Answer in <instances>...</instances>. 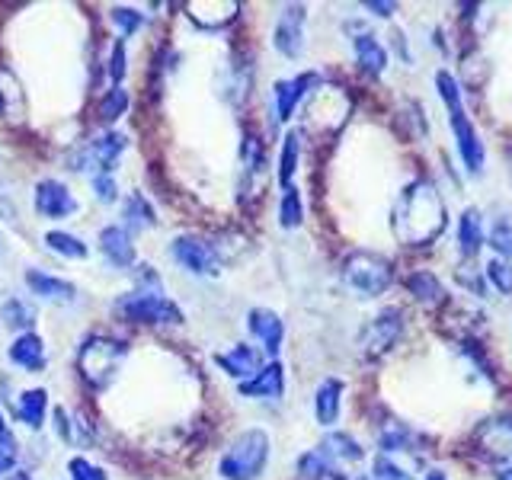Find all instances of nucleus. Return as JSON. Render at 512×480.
Wrapping results in <instances>:
<instances>
[{"instance_id": "20e7f679", "label": "nucleus", "mask_w": 512, "mask_h": 480, "mask_svg": "<svg viewBox=\"0 0 512 480\" xmlns=\"http://www.w3.org/2000/svg\"><path fill=\"white\" fill-rule=\"evenodd\" d=\"M128 356V346L116 336H90L77 352V368L93 391H106L119 375V365Z\"/></svg>"}, {"instance_id": "6e6552de", "label": "nucleus", "mask_w": 512, "mask_h": 480, "mask_svg": "<svg viewBox=\"0 0 512 480\" xmlns=\"http://www.w3.org/2000/svg\"><path fill=\"white\" fill-rule=\"evenodd\" d=\"M170 256L192 276H218L221 272V253L215 244H208L199 234H180L170 244Z\"/></svg>"}, {"instance_id": "c85d7f7f", "label": "nucleus", "mask_w": 512, "mask_h": 480, "mask_svg": "<svg viewBox=\"0 0 512 480\" xmlns=\"http://www.w3.org/2000/svg\"><path fill=\"white\" fill-rule=\"evenodd\" d=\"M45 410H48V391L45 388H32L20 397L16 404V416L29 426V429H42L45 423Z\"/></svg>"}, {"instance_id": "a211bd4d", "label": "nucleus", "mask_w": 512, "mask_h": 480, "mask_svg": "<svg viewBox=\"0 0 512 480\" xmlns=\"http://www.w3.org/2000/svg\"><path fill=\"white\" fill-rule=\"evenodd\" d=\"M352 55H356L359 71L368 77H381L384 68H388V48L378 42V36H372V32H365V29H359L356 36H352Z\"/></svg>"}, {"instance_id": "f257e3e1", "label": "nucleus", "mask_w": 512, "mask_h": 480, "mask_svg": "<svg viewBox=\"0 0 512 480\" xmlns=\"http://www.w3.org/2000/svg\"><path fill=\"white\" fill-rule=\"evenodd\" d=\"M445 228H448V208L445 199L439 196V189L426 180L404 186L391 212V231L400 244L429 247L445 234Z\"/></svg>"}, {"instance_id": "5701e85b", "label": "nucleus", "mask_w": 512, "mask_h": 480, "mask_svg": "<svg viewBox=\"0 0 512 480\" xmlns=\"http://www.w3.org/2000/svg\"><path fill=\"white\" fill-rule=\"evenodd\" d=\"M343 391L346 384L340 378H324L317 384V394H314V416L320 426H336L340 420V410H343Z\"/></svg>"}, {"instance_id": "9d476101", "label": "nucleus", "mask_w": 512, "mask_h": 480, "mask_svg": "<svg viewBox=\"0 0 512 480\" xmlns=\"http://www.w3.org/2000/svg\"><path fill=\"white\" fill-rule=\"evenodd\" d=\"M474 442H477L480 452L496 464V468L512 461V413L490 416V420L480 423Z\"/></svg>"}, {"instance_id": "f8f14e48", "label": "nucleus", "mask_w": 512, "mask_h": 480, "mask_svg": "<svg viewBox=\"0 0 512 480\" xmlns=\"http://www.w3.org/2000/svg\"><path fill=\"white\" fill-rule=\"evenodd\" d=\"M304 23H308V10H304L301 4H288L279 13L276 29H272V45H276L279 55L301 58V52H304Z\"/></svg>"}, {"instance_id": "ddd939ff", "label": "nucleus", "mask_w": 512, "mask_h": 480, "mask_svg": "<svg viewBox=\"0 0 512 480\" xmlns=\"http://www.w3.org/2000/svg\"><path fill=\"white\" fill-rule=\"evenodd\" d=\"M320 87V74L314 71H304L298 77H288V80H276V87H272V100H276V122H288L292 119V112L298 109V103L304 96H311L314 90Z\"/></svg>"}, {"instance_id": "c756f323", "label": "nucleus", "mask_w": 512, "mask_h": 480, "mask_svg": "<svg viewBox=\"0 0 512 480\" xmlns=\"http://www.w3.org/2000/svg\"><path fill=\"white\" fill-rule=\"evenodd\" d=\"M20 112H23L20 80H16L10 71L0 68V116H4V119H20Z\"/></svg>"}, {"instance_id": "0eeeda50", "label": "nucleus", "mask_w": 512, "mask_h": 480, "mask_svg": "<svg viewBox=\"0 0 512 480\" xmlns=\"http://www.w3.org/2000/svg\"><path fill=\"white\" fill-rule=\"evenodd\" d=\"M349 116V100L340 87H324L320 84L308 106H304V128H314V132H324V135H333L336 128H340Z\"/></svg>"}, {"instance_id": "de8ad7c7", "label": "nucleus", "mask_w": 512, "mask_h": 480, "mask_svg": "<svg viewBox=\"0 0 512 480\" xmlns=\"http://www.w3.org/2000/svg\"><path fill=\"white\" fill-rule=\"evenodd\" d=\"M496 480H512V461H506V464L496 468Z\"/></svg>"}, {"instance_id": "dca6fc26", "label": "nucleus", "mask_w": 512, "mask_h": 480, "mask_svg": "<svg viewBox=\"0 0 512 480\" xmlns=\"http://www.w3.org/2000/svg\"><path fill=\"white\" fill-rule=\"evenodd\" d=\"M100 253L103 260L112 266V269H128L135 266V244H132V234H128L122 224H109V228L100 231Z\"/></svg>"}, {"instance_id": "c03bdc74", "label": "nucleus", "mask_w": 512, "mask_h": 480, "mask_svg": "<svg viewBox=\"0 0 512 480\" xmlns=\"http://www.w3.org/2000/svg\"><path fill=\"white\" fill-rule=\"evenodd\" d=\"M55 423H58V436L64 442H71V420H68V413H64L61 407L55 410Z\"/></svg>"}, {"instance_id": "9b49d317", "label": "nucleus", "mask_w": 512, "mask_h": 480, "mask_svg": "<svg viewBox=\"0 0 512 480\" xmlns=\"http://www.w3.org/2000/svg\"><path fill=\"white\" fill-rule=\"evenodd\" d=\"M125 144H128L125 135H119V132H106V135H100V138H93V141L87 144V148L71 160V164H74V170L96 167V173H112V170H116V164H119L122 151H125Z\"/></svg>"}, {"instance_id": "ea45409f", "label": "nucleus", "mask_w": 512, "mask_h": 480, "mask_svg": "<svg viewBox=\"0 0 512 480\" xmlns=\"http://www.w3.org/2000/svg\"><path fill=\"white\" fill-rule=\"evenodd\" d=\"M112 23H116V29L122 32V36H132L135 29H141L144 23V16L132 7H116L112 10Z\"/></svg>"}, {"instance_id": "b1692460", "label": "nucleus", "mask_w": 512, "mask_h": 480, "mask_svg": "<svg viewBox=\"0 0 512 480\" xmlns=\"http://www.w3.org/2000/svg\"><path fill=\"white\" fill-rule=\"evenodd\" d=\"M26 285L45 301H55V304H74L77 301V285L64 282L52 272H42V269H29L26 272Z\"/></svg>"}, {"instance_id": "4468645a", "label": "nucleus", "mask_w": 512, "mask_h": 480, "mask_svg": "<svg viewBox=\"0 0 512 480\" xmlns=\"http://www.w3.org/2000/svg\"><path fill=\"white\" fill-rule=\"evenodd\" d=\"M77 199H74V192L58 183V180H42L36 183V212L48 221H64V218H71L77 215Z\"/></svg>"}, {"instance_id": "f704fd0d", "label": "nucleus", "mask_w": 512, "mask_h": 480, "mask_svg": "<svg viewBox=\"0 0 512 480\" xmlns=\"http://www.w3.org/2000/svg\"><path fill=\"white\" fill-rule=\"evenodd\" d=\"M484 279L496 288L500 295L512 298V260H500V256H493L484 266Z\"/></svg>"}, {"instance_id": "393cba45", "label": "nucleus", "mask_w": 512, "mask_h": 480, "mask_svg": "<svg viewBox=\"0 0 512 480\" xmlns=\"http://www.w3.org/2000/svg\"><path fill=\"white\" fill-rule=\"evenodd\" d=\"M7 356H10L13 365L26 368V372H32V375L42 372V368H45V343H42V336H36V333L16 336Z\"/></svg>"}, {"instance_id": "cd10ccee", "label": "nucleus", "mask_w": 512, "mask_h": 480, "mask_svg": "<svg viewBox=\"0 0 512 480\" xmlns=\"http://www.w3.org/2000/svg\"><path fill=\"white\" fill-rule=\"evenodd\" d=\"M154 224H157V215L148 205V199H144L141 192H132L122 205V228L132 234V231H151Z\"/></svg>"}, {"instance_id": "09e8293b", "label": "nucleus", "mask_w": 512, "mask_h": 480, "mask_svg": "<svg viewBox=\"0 0 512 480\" xmlns=\"http://www.w3.org/2000/svg\"><path fill=\"white\" fill-rule=\"evenodd\" d=\"M4 480H32V477H29L26 471H10V474H7Z\"/></svg>"}, {"instance_id": "f3484780", "label": "nucleus", "mask_w": 512, "mask_h": 480, "mask_svg": "<svg viewBox=\"0 0 512 480\" xmlns=\"http://www.w3.org/2000/svg\"><path fill=\"white\" fill-rule=\"evenodd\" d=\"M317 452L324 455L327 461H333L340 471H346V468H352V464H362L365 461V448L359 445V439L349 436V432H336V429L327 432L324 442L317 445Z\"/></svg>"}, {"instance_id": "58836bf2", "label": "nucleus", "mask_w": 512, "mask_h": 480, "mask_svg": "<svg viewBox=\"0 0 512 480\" xmlns=\"http://www.w3.org/2000/svg\"><path fill=\"white\" fill-rule=\"evenodd\" d=\"M68 471H71V480H109L100 464H93L87 458H71Z\"/></svg>"}, {"instance_id": "aec40b11", "label": "nucleus", "mask_w": 512, "mask_h": 480, "mask_svg": "<svg viewBox=\"0 0 512 480\" xmlns=\"http://www.w3.org/2000/svg\"><path fill=\"white\" fill-rule=\"evenodd\" d=\"M240 394L244 397H263V400H279L285 394V368L282 362H266L250 381H240Z\"/></svg>"}, {"instance_id": "bb28decb", "label": "nucleus", "mask_w": 512, "mask_h": 480, "mask_svg": "<svg viewBox=\"0 0 512 480\" xmlns=\"http://www.w3.org/2000/svg\"><path fill=\"white\" fill-rule=\"evenodd\" d=\"M189 20L199 29H218L224 23H231L240 4H218V0H199V4H186Z\"/></svg>"}, {"instance_id": "a19ab883", "label": "nucleus", "mask_w": 512, "mask_h": 480, "mask_svg": "<svg viewBox=\"0 0 512 480\" xmlns=\"http://www.w3.org/2000/svg\"><path fill=\"white\" fill-rule=\"evenodd\" d=\"M93 192H96V199L106 205L119 199V186L112 180V173H93Z\"/></svg>"}, {"instance_id": "8fccbe9b", "label": "nucleus", "mask_w": 512, "mask_h": 480, "mask_svg": "<svg viewBox=\"0 0 512 480\" xmlns=\"http://www.w3.org/2000/svg\"><path fill=\"white\" fill-rule=\"evenodd\" d=\"M426 480H448V477H445V471H429Z\"/></svg>"}, {"instance_id": "1a4fd4ad", "label": "nucleus", "mask_w": 512, "mask_h": 480, "mask_svg": "<svg viewBox=\"0 0 512 480\" xmlns=\"http://www.w3.org/2000/svg\"><path fill=\"white\" fill-rule=\"evenodd\" d=\"M404 333V311L400 308H384L381 314H375L359 333V346L365 356H384Z\"/></svg>"}, {"instance_id": "7c9ffc66", "label": "nucleus", "mask_w": 512, "mask_h": 480, "mask_svg": "<svg viewBox=\"0 0 512 480\" xmlns=\"http://www.w3.org/2000/svg\"><path fill=\"white\" fill-rule=\"evenodd\" d=\"M298 160H301V135L298 132H288L282 141V154H279V186L288 189L295 180V170H298Z\"/></svg>"}, {"instance_id": "72a5a7b5", "label": "nucleus", "mask_w": 512, "mask_h": 480, "mask_svg": "<svg viewBox=\"0 0 512 480\" xmlns=\"http://www.w3.org/2000/svg\"><path fill=\"white\" fill-rule=\"evenodd\" d=\"M304 221V202H301V192L295 186L282 189V202H279V224L285 231L298 228Z\"/></svg>"}, {"instance_id": "423d86ee", "label": "nucleus", "mask_w": 512, "mask_h": 480, "mask_svg": "<svg viewBox=\"0 0 512 480\" xmlns=\"http://www.w3.org/2000/svg\"><path fill=\"white\" fill-rule=\"evenodd\" d=\"M122 320L128 324H148V327H167V324H183V311L176 308L164 292H148V288H135L112 304Z\"/></svg>"}, {"instance_id": "7ed1b4c3", "label": "nucleus", "mask_w": 512, "mask_h": 480, "mask_svg": "<svg viewBox=\"0 0 512 480\" xmlns=\"http://www.w3.org/2000/svg\"><path fill=\"white\" fill-rule=\"evenodd\" d=\"M394 282V263L375 250H352L343 260V285L356 298H378Z\"/></svg>"}, {"instance_id": "79ce46f5", "label": "nucleus", "mask_w": 512, "mask_h": 480, "mask_svg": "<svg viewBox=\"0 0 512 480\" xmlns=\"http://www.w3.org/2000/svg\"><path fill=\"white\" fill-rule=\"evenodd\" d=\"M109 77L112 84L122 87V77H125V42L119 39L116 45H112V58H109Z\"/></svg>"}, {"instance_id": "6ab92c4d", "label": "nucleus", "mask_w": 512, "mask_h": 480, "mask_svg": "<svg viewBox=\"0 0 512 480\" xmlns=\"http://www.w3.org/2000/svg\"><path fill=\"white\" fill-rule=\"evenodd\" d=\"M407 292L413 295L416 304H423V308H445L448 301V288L442 285V279L436 276V272H429V269H416L407 276Z\"/></svg>"}, {"instance_id": "3c124183", "label": "nucleus", "mask_w": 512, "mask_h": 480, "mask_svg": "<svg viewBox=\"0 0 512 480\" xmlns=\"http://www.w3.org/2000/svg\"><path fill=\"white\" fill-rule=\"evenodd\" d=\"M4 250H7V244H4V234H0V256H4Z\"/></svg>"}, {"instance_id": "e433bc0d", "label": "nucleus", "mask_w": 512, "mask_h": 480, "mask_svg": "<svg viewBox=\"0 0 512 480\" xmlns=\"http://www.w3.org/2000/svg\"><path fill=\"white\" fill-rule=\"evenodd\" d=\"M125 109H128V90L112 87L100 100V119L103 122H116L119 116H125Z\"/></svg>"}, {"instance_id": "2eb2a0df", "label": "nucleus", "mask_w": 512, "mask_h": 480, "mask_svg": "<svg viewBox=\"0 0 512 480\" xmlns=\"http://www.w3.org/2000/svg\"><path fill=\"white\" fill-rule=\"evenodd\" d=\"M247 327L250 333L256 336V340L263 343L266 349V356L269 359H276L279 356V349H282V340H285V324H282V317L276 311H269V308H253L247 314Z\"/></svg>"}, {"instance_id": "412c9836", "label": "nucleus", "mask_w": 512, "mask_h": 480, "mask_svg": "<svg viewBox=\"0 0 512 480\" xmlns=\"http://www.w3.org/2000/svg\"><path fill=\"white\" fill-rule=\"evenodd\" d=\"M455 237H458V253L461 260H474V256L480 253V247H484L487 240V231H484V218H480V208H464V212L458 215V228H455Z\"/></svg>"}, {"instance_id": "4be33fe9", "label": "nucleus", "mask_w": 512, "mask_h": 480, "mask_svg": "<svg viewBox=\"0 0 512 480\" xmlns=\"http://www.w3.org/2000/svg\"><path fill=\"white\" fill-rule=\"evenodd\" d=\"M215 365L221 368V372H228L231 378H237V381H250L263 368V356L253 346L237 343L231 352H218Z\"/></svg>"}, {"instance_id": "37998d69", "label": "nucleus", "mask_w": 512, "mask_h": 480, "mask_svg": "<svg viewBox=\"0 0 512 480\" xmlns=\"http://www.w3.org/2000/svg\"><path fill=\"white\" fill-rule=\"evenodd\" d=\"M13 432H10V426H7V420H4V410H0V452H10L13 455Z\"/></svg>"}, {"instance_id": "473e14b6", "label": "nucleus", "mask_w": 512, "mask_h": 480, "mask_svg": "<svg viewBox=\"0 0 512 480\" xmlns=\"http://www.w3.org/2000/svg\"><path fill=\"white\" fill-rule=\"evenodd\" d=\"M45 247L52 253H58V256H64V260H87V253H90L84 240L68 234V231H48L45 234Z\"/></svg>"}, {"instance_id": "39448f33", "label": "nucleus", "mask_w": 512, "mask_h": 480, "mask_svg": "<svg viewBox=\"0 0 512 480\" xmlns=\"http://www.w3.org/2000/svg\"><path fill=\"white\" fill-rule=\"evenodd\" d=\"M266 464H269V436L263 429H247L221 455L218 474L224 480H260Z\"/></svg>"}, {"instance_id": "a878e982", "label": "nucleus", "mask_w": 512, "mask_h": 480, "mask_svg": "<svg viewBox=\"0 0 512 480\" xmlns=\"http://www.w3.org/2000/svg\"><path fill=\"white\" fill-rule=\"evenodd\" d=\"M416 471H420V458L378 452L372 461V477L368 480H416Z\"/></svg>"}, {"instance_id": "a18cd8bd", "label": "nucleus", "mask_w": 512, "mask_h": 480, "mask_svg": "<svg viewBox=\"0 0 512 480\" xmlns=\"http://www.w3.org/2000/svg\"><path fill=\"white\" fill-rule=\"evenodd\" d=\"M365 10H372L375 16H391L397 10V4H391V0H388V4H381V0H368Z\"/></svg>"}, {"instance_id": "f03ea898", "label": "nucleus", "mask_w": 512, "mask_h": 480, "mask_svg": "<svg viewBox=\"0 0 512 480\" xmlns=\"http://www.w3.org/2000/svg\"><path fill=\"white\" fill-rule=\"evenodd\" d=\"M436 90L442 96V103L448 109V125H452V135H455V148H458V157L464 170L471 176H480L484 173V164H487V148H484V138L474 128L468 109H464V100H461V84L452 71H436Z\"/></svg>"}, {"instance_id": "c9c22d12", "label": "nucleus", "mask_w": 512, "mask_h": 480, "mask_svg": "<svg viewBox=\"0 0 512 480\" xmlns=\"http://www.w3.org/2000/svg\"><path fill=\"white\" fill-rule=\"evenodd\" d=\"M487 244L500 260H512V224L506 218H496L487 231Z\"/></svg>"}, {"instance_id": "49530a36", "label": "nucleus", "mask_w": 512, "mask_h": 480, "mask_svg": "<svg viewBox=\"0 0 512 480\" xmlns=\"http://www.w3.org/2000/svg\"><path fill=\"white\" fill-rule=\"evenodd\" d=\"M10 471H13V455L10 452H0V480H4Z\"/></svg>"}, {"instance_id": "2f4dec72", "label": "nucleus", "mask_w": 512, "mask_h": 480, "mask_svg": "<svg viewBox=\"0 0 512 480\" xmlns=\"http://www.w3.org/2000/svg\"><path fill=\"white\" fill-rule=\"evenodd\" d=\"M0 320H4V327L10 330H32V324H36V311H32V304L23 301V298H10L0 304Z\"/></svg>"}, {"instance_id": "4c0bfd02", "label": "nucleus", "mask_w": 512, "mask_h": 480, "mask_svg": "<svg viewBox=\"0 0 512 480\" xmlns=\"http://www.w3.org/2000/svg\"><path fill=\"white\" fill-rule=\"evenodd\" d=\"M458 282L468 288L471 295L477 298H487V279H484V269H474V266H458Z\"/></svg>"}]
</instances>
